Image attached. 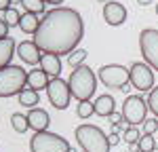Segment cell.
I'll use <instances>...</instances> for the list:
<instances>
[{
	"label": "cell",
	"mask_w": 158,
	"mask_h": 152,
	"mask_svg": "<svg viewBox=\"0 0 158 152\" xmlns=\"http://www.w3.org/2000/svg\"><path fill=\"white\" fill-rule=\"evenodd\" d=\"M85 38V21L80 13L70 6H55L47 11L40 19L38 32L34 34V42L42 53L70 55L78 49L80 40Z\"/></svg>",
	"instance_id": "6da1fadb"
},
{
	"label": "cell",
	"mask_w": 158,
	"mask_h": 152,
	"mask_svg": "<svg viewBox=\"0 0 158 152\" xmlns=\"http://www.w3.org/2000/svg\"><path fill=\"white\" fill-rule=\"evenodd\" d=\"M68 85L72 91V97H76L78 101H89L97 91V74L86 63H82V65L72 70V74L68 78Z\"/></svg>",
	"instance_id": "7a4b0ae2"
},
{
	"label": "cell",
	"mask_w": 158,
	"mask_h": 152,
	"mask_svg": "<svg viewBox=\"0 0 158 152\" xmlns=\"http://www.w3.org/2000/svg\"><path fill=\"white\" fill-rule=\"evenodd\" d=\"M74 135H76V141L82 152H110V146H112L110 137L99 127L85 123V125L76 127Z\"/></svg>",
	"instance_id": "3957f363"
},
{
	"label": "cell",
	"mask_w": 158,
	"mask_h": 152,
	"mask_svg": "<svg viewBox=\"0 0 158 152\" xmlns=\"http://www.w3.org/2000/svg\"><path fill=\"white\" fill-rule=\"evenodd\" d=\"M27 87V70L21 65H6L0 70V97H13L19 95Z\"/></svg>",
	"instance_id": "277c9868"
},
{
	"label": "cell",
	"mask_w": 158,
	"mask_h": 152,
	"mask_svg": "<svg viewBox=\"0 0 158 152\" xmlns=\"http://www.w3.org/2000/svg\"><path fill=\"white\" fill-rule=\"evenodd\" d=\"M30 150L32 152H72V146L68 139L61 137L59 133L53 131H38L30 139Z\"/></svg>",
	"instance_id": "5b68a950"
},
{
	"label": "cell",
	"mask_w": 158,
	"mask_h": 152,
	"mask_svg": "<svg viewBox=\"0 0 158 152\" xmlns=\"http://www.w3.org/2000/svg\"><path fill=\"white\" fill-rule=\"evenodd\" d=\"M97 78L103 87L108 89H124L131 82V72L120 63H106L97 70Z\"/></svg>",
	"instance_id": "8992f818"
},
{
	"label": "cell",
	"mask_w": 158,
	"mask_h": 152,
	"mask_svg": "<svg viewBox=\"0 0 158 152\" xmlns=\"http://www.w3.org/2000/svg\"><path fill=\"white\" fill-rule=\"evenodd\" d=\"M146 116H148V101L139 95H127V99L122 103V118L124 123L129 125H141L146 123Z\"/></svg>",
	"instance_id": "52a82bcc"
},
{
	"label": "cell",
	"mask_w": 158,
	"mask_h": 152,
	"mask_svg": "<svg viewBox=\"0 0 158 152\" xmlns=\"http://www.w3.org/2000/svg\"><path fill=\"white\" fill-rule=\"evenodd\" d=\"M139 51L143 55L146 63L158 72V30L146 27L139 34Z\"/></svg>",
	"instance_id": "ba28073f"
},
{
	"label": "cell",
	"mask_w": 158,
	"mask_h": 152,
	"mask_svg": "<svg viewBox=\"0 0 158 152\" xmlns=\"http://www.w3.org/2000/svg\"><path fill=\"white\" fill-rule=\"evenodd\" d=\"M47 97L53 103V108L65 110L70 106V99H72V91H70L68 80H63V78H51L49 87H47Z\"/></svg>",
	"instance_id": "9c48e42d"
},
{
	"label": "cell",
	"mask_w": 158,
	"mask_h": 152,
	"mask_svg": "<svg viewBox=\"0 0 158 152\" xmlns=\"http://www.w3.org/2000/svg\"><path fill=\"white\" fill-rule=\"evenodd\" d=\"M129 72H131V85H133L137 91L148 93V91H152V89L156 87V85H154V70H152L146 61L131 63Z\"/></svg>",
	"instance_id": "30bf717a"
},
{
	"label": "cell",
	"mask_w": 158,
	"mask_h": 152,
	"mask_svg": "<svg viewBox=\"0 0 158 152\" xmlns=\"http://www.w3.org/2000/svg\"><path fill=\"white\" fill-rule=\"evenodd\" d=\"M103 19L108 25H122L127 21V6L120 2H106L103 4Z\"/></svg>",
	"instance_id": "8fae6325"
},
{
	"label": "cell",
	"mask_w": 158,
	"mask_h": 152,
	"mask_svg": "<svg viewBox=\"0 0 158 152\" xmlns=\"http://www.w3.org/2000/svg\"><path fill=\"white\" fill-rule=\"evenodd\" d=\"M17 55L23 63H30V65H36L40 63V57H42V51L38 49V44L34 40H23L17 44Z\"/></svg>",
	"instance_id": "7c38bea8"
},
{
	"label": "cell",
	"mask_w": 158,
	"mask_h": 152,
	"mask_svg": "<svg viewBox=\"0 0 158 152\" xmlns=\"http://www.w3.org/2000/svg\"><path fill=\"white\" fill-rule=\"evenodd\" d=\"M25 116H27V125H30V129H32L34 133H38V131H47V129H49L51 116H49L47 110H42V108H32Z\"/></svg>",
	"instance_id": "4fadbf2b"
},
{
	"label": "cell",
	"mask_w": 158,
	"mask_h": 152,
	"mask_svg": "<svg viewBox=\"0 0 158 152\" xmlns=\"http://www.w3.org/2000/svg\"><path fill=\"white\" fill-rule=\"evenodd\" d=\"M40 68L49 74V78H59L61 74V59L55 53H42L40 57Z\"/></svg>",
	"instance_id": "5bb4252c"
},
{
	"label": "cell",
	"mask_w": 158,
	"mask_h": 152,
	"mask_svg": "<svg viewBox=\"0 0 158 152\" xmlns=\"http://www.w3.org/2000/svg\"><path fill=\"white\" fill-rule=\"evenodd\" d=\"M15 53H17V44H15V40H13L11 36L0 38V70L6 68V65H11L13 55H15Z\"/></svg>",
	"instance_id": "9a60e30c"
},
{
	"label": "cell",
	"mask_w": 158,
	"mask_h": 152,
	"mask_svg": "<svg viewBox=\"0 0 158 152\" xmlns=\"http://www.w3.org/2000/svg\"><path fill=\"white\" fill-rule=\"evenodd\" d=\"M49 74L38 68V70H30L27 72V89H34V91H42V89L49 87Z\"/></svg>",
	"instance_id": "2e32d148"
},
{
	"label": "cell",
	"mask_w": 158,
	"mask_h": 152,
	"mask_svg": "<svg viewBox=\"0 0 158 152\" xmlns=\"http://www.w3.org/2000/svg\"><path fill=\"white\" fill-rule=\"evenodd\" d=\"M93 103H95V114H97V116H103V118H108L112 112H116V110H114L116 101H114V97H112V95H108V93H103V95H97V99L93 101Z\"/></svg>",
	"instance_id": "e0dca14e"
},
{
	"label": "cell",
	"mask_w": 158,
	"mask_h": 152,
	"mask_svg": "<svg viewBox=\"0 0 158 152\" xmlns=\"http://www.w3.org/2000/svg\"><path fill=\"white\" fill-rule=\"evenodd\" d=\"M38 25H40L38 15H32V13H23V15H21V21H19L21 32H25V34H36Z\"/></svg>",
	"instance_id": "ac0fdd59"
},
{
	"label": "cell",
	"mask_w": 158,
	"mask_h": 152,
	"mask_svg": "<svg viewBox=\"0 0 158 152\" xmlns=\"http://www.w3.org/2000/svg\"><path fill=\"white\" fill-rule=\"evenodd\" d=\"M17 99H19V106H23V108H36V103L40 101V97H38V91H34V89H27L25 87L19 95H17Z\"/></svg>",
	"instance_id": "d6986e66"
},
{
	"label": "cell",
	"mask_w": 158,
	"mask_h": 152,
	"mask_svg": "<svg viewBox=\"0 0 158 152\" xmlns=\"http://www.w3.org/2000/svg\"><path fill=\"white\" fill-rule=\"evenodd\" d=\"M21 6L25 9V13H32V15H44L47 13L44 0H21Z\"/></svg>",
	"instance_id": "ffe728a7"
},
{
	"label": "cell",
	"mask_w": 158,
	"mask_h": 152,
	"mask_svg": "<svg viewBox=\"0 0 158 152\" xmlns=\"http://www.w3.org/2000/svg\"><path fill=\"white\" fill-rule=\"evenodd\" d=\"M11 127L17 131V133H25L27 129H30V125H27V116L21 112H15L11 116Z\"/></svg>",
	"instance_id": "44dd1931"
},
{
	"label": "cell",
	"mask_w": 158,
	"mask_h": 152,
	"mask_svg": "<svg viewBox=\"0 0 158 152\" xmlns=\"http://www.w3.org/2000/svg\"><path fill=\"white\" fill-rule=\"evenodd\" d=\"M137 150H141V152H154L156 150V139H154V135L152 133H143L139 137V141H137Z\"/></svg>",
	"instance_id": "7402d4cb"
},
{
	"label": "cell",
	"mask_w": 158,
	"mask_h": 152,
	"mask_svg": "<svg viewBox=\"0 0 158 152\" xmlns=\"http://www.w3.org/2000/svg\"><path fill=\"white\" fill-rule=\"evenodd\" d=\"M86 53L85 49H74L70 55H68V65L70 68H78V65H82L85 63V59H86Z\"/></svg>",
	"instance_id": "603a6c76"
},
{
	"label": "cell",
	"mask_w": 158,
	"mask_h": 152,
	"mask_svg": "<svg viewBox=\"0 0 158 152\" xmlns=\"http://www.w3.org/2000/svg\"><path fill=\"white\" fill-rule=\"evenodd\" d=\"M76 114L80 118H91L95 114V103L89 99V101H78V108H76Z\"/></svg>",
	"instance_id": "cb8c5ba5"
},
{
	"label": "cell",
	"mask_w": 158,
	"mask_h": 152,
	"mask_svg": "<svg viewBox=\"0 0 158 152\" xmlns=\"http://www.w3.org/2000/svg\"><path fill=\"white\" fill-rule=\"evenodd\" d=\"M2 19L6 21L9 27H15V25H19V21H21V13L17 11L15 6H11L9 11H4V17H2Z\"/></svg>",
	"instance_id": "d4e9b609"
},
{
	"label": "cell",
	"mask_w": 158,
	"mask_h": 152,
	"mask_svg": "<svg viewBox=\"0 0 158 152\" xmlns=\"http://www.w3.org/2000/svg\"><path fill=\"white\" fill-rule=\"evenodd\" d=\"M139 137H141V135H139V131H137V127H127V129H124V133H122V139H124V141H127V144H129V146H133V144H137V141H139Z\"/></svg>",
	"instance_id": "484cf974"
},
{
	"label": "cell",
	"mask_w": 158,
	"mask_h": 152,
	"mask_svg": "<svg viewBox=\"0 0 158 152\" xmlns=\"http://www.w3.org/2000/svg\"><path fill=\"white\" fill-rule=\"evenodd\" d=\"M148 108L152 110L154 116H158V85L152 91H150V95H148Z\"/></svg>",
	"instance_id": "4316f807"
},
{
	"label": "cell",
	"mask_w": 158,
	"mask_h": 152,
	"mask_svg": "<svg viewBox=\"0 0 158 152\" xmlns=\"http://www.w3.org/2000/svg\"><path fill=\"white\" fill-rule=\"evenodd\" d=\"M158 131V120L156 118H146V123H143V133H156Z\"/></svg>",
	"instance_id": "83f0119b"
},
{
	"label": "cell",
	"mask_w": 158,
	"mask_h": 152,
	"mask_svg": "<svg viewBox=\"0 0 158 152\" xmlns=\"http://www.w3.org/2000/svg\"><path fill=\"white\" fill-rule=\"evenodd\" d=\"M108 120H110V125L114 127V125H122L124 123V118H122V112H112L108 116Z\"/></svg>",
	"instance_id": "f1b7e54d"
},
{
	"label": "cell",
	"mask_w": 158,
	"mask_h": 152,
	"mask_svg": "<svg viewBox=\"0 0 158 152\" xmlns=\"http://www.w3.org/2000/svg\"><path fill=\"white\" fill-rule=\"evenodd\" d=\"M9 36V25H6V21L4 19H0V38Z\"/></svg>",
	"instance_id": "f546056e"
},
{
	"label": "cell",
	"mask_w": 158,
	"mask_h": 152,
	"mask_svg": "<svg viewBox=\"0 0 158 152\" xmlns=\"http://www.w3.org/2000/svg\"><path fill=\"white\" fill-rule=\"evenodd\" d=\"M13 6V0H0V11L4 13V11H9Z\"/></svg>",
	"instance_id": "4dcf8cb0"
},
{
	"label": "cell",
	"mask_w": 158,
	"mask_h": 152,
	"mask_svg": "<svg viewBox=\"0 0 158 152\" xmlns=\"http://www.w3.org/2000/svg\"><path fill=\"white\" fill-rule=\"evenodd\" d=\"M44 2H47V4H55V6H59L63 0H44Z\"/></svg>",
	"instance_id": "1f68e13d"
},
{
	"label": "cell",
	"mask_w": 158,
	"mask_h": 152,
	"mask_svg": "<svg viewBox=\"0 0 158 152\" xmlns=\"http://www.w3.org/2000/svg\"><path fill=\"white\" fill-rule=\"evenodd\" d=\"M137 4H139V6H148V4H150V0H137Z\"/></svg>",
	"instance_id": "d6a6232c"
},
{
	"label": "cell",
	"mask_w": 158,
	"mask_h": 152,
	"mask_svg": "<svg viewBox=\"0 0 158 152\" xmlns=\"http://www.w3.org/2000/svg\"><path fill=\"white\" fill-rule=\"evenodd\" d=\"M156 15H158V4H156Z\"/></svg>",
	"instance_id": "836d02e7"
},
{
	"label": "cell",
	"mask_w": 158,
	"mask_h": 152,
	"mask_svg": "<svg viewBox=\"0 0 158 152\" xmlns=\"http://www.w3.org/2000/svg\"><path fill=\"white\" fill-rule=\"evenodd\" d=\"M97 2H106V0H97Z\"/></svg>",
	"instance_id": "e575fe53"
},
{
	"label": "cell",
	"mask_w": 158,
	"mask_h": 152,
	"mask_svg": "<svg viewBox=\"0 0 158 152\" xmlns=\"http://www.w3.org/2000/svg\"><path fill=\"white\" fill-rule=\"evenodd\" d=\"M156 152H158V144H156Z\"/></svg>",
	"instance_id": "d590c367"
},
{
	"label": "cell",
	"mask_w": 158,
	"mask_h": 152,
	"mask_svg": "<svg viewBox=\"0 0 158 152\" xmlns=\"http://www.w3.org/2000/svg\"><path fill=\"white\" fill-rule=\"evenodd\" d=\"M137 152H141V150H137Z\"/></svg>",
	"instance_id": "8d00e7d4"
}]
</instances>
